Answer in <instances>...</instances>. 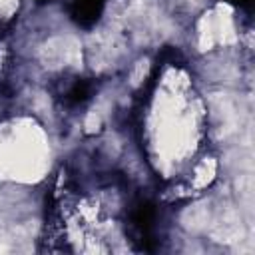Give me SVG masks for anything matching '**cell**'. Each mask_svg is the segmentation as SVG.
I'll use <instances>...</instances> for the list:
<instances>
[{
	"instance_id": "obj_2",
	"label": "cell",
	"mask_w": 255,
	"mask_h": 255,
	"mask_svg": "<svg viewBox=\"0 0 255 255\" xmlns=\"http://www.w3.org/2000/svg\"><path fill=\"white\" fill-rule=\"evenodd\" d=\"M90 94H92V84L86 82V80H78L70 86V90L66 92L64 100L68 106H80L84 104L86 100H90Z\"/></svg>"
},
{
	"instance_id": "obj_3",
	"label": "cell",
	"mask_w": 255,
	"mask_h": 255,
	"mask_svg": "<svg viewBox=\"0 0 255 255\" xmlns=\"http://www.w3.org/2000/svg\"><path fill=\"white\" fill-rule=\"evenodd\" d=\"M36 2H38V4H44V2H48V0H36Z\"/></svg>"
},
{
	"instance_id": "obj_1",
	"label": "cell",
	"mask_w": 255,
	"mask_h": 255,
	"mask_svg": "<svg viewBox=\"0 0 255 255\" xmlns=\"http://www.w3.org/2000/svg\"><path fill=\"white\" fill-rule=\"evenodd\" d=\"M104 8V0H74L72 4V18L80 26H92Z\"/></svg>"
}]
</instances>
